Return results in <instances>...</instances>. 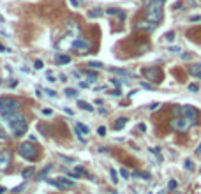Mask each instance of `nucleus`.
I'll return each instance as SVG.
<instances>
[{
	"instance_id": "obj_28",
	"label": "nucleus",
	"mask_w": 201,
	"mask_h": 194,
	"mask_svg": "<svg viewBox=\"0 0 201 194\" xmlns=\"http://www.w3.org/2000/svg\"><path fill=\"white\" fill-rule=\"evenodd\" d=\"M164 39H166V41H169V43L175 41V32H168V34L164 36Z\"/></svg>"
},
{
	"instance_id": "obj_27",
	"label": "nucleus",
	"mask_w": 201,
	"mask_h": 194,
	"mask_svg": "<svg viewBox=\"0 0 201 194\" xmlns=\"http://www.w3.org/2000/svg\"><path fill=\"white\" fill-rule=\"evenodd\" d=\"M176 187H178V182H176V180H169V182H168V189H169V191L176 189Z\"/></svg>"
},
{
	"instance_id": "obj_23",
	"label": "nucleus",
	"mask_w": 201,
	"mask_h": 194,
	"mask_svg": "<svg viewBox=\"0 0 201 194\" xmlns=\"http://www.w3.org/2000/svg\"><path fill=\"white\" fill-rule=\"evenodd\" d=\"M23 178H28V177H32L34 175V168H27V169H23Z\"/></svg>"
},
{
	"instance_id": "obj_10",
	"label": "nucleus",
	"mask_w": 201,
	"mask_h": 194,
	"mask_svg": "<svg viewBox=\"0 0 201 194\" xmlns=\"http://www.w3.org/2000/svg\"><path fill=\"white\" fill-rule=\"evenodd\" d=\"M155 27H157V25H155V23H152V21H148V20L136 23V29H138V30H146V32H152Z\"/></svg>"
},
{
	"instance_id": "obj_36",
	"label": "nucleus",
	"mask_w": 201,
	"mask_h": 194,
	"mask_svg": "<svg viewBox=\"0 0 201 194\" xmlns=\"http://www.w3.org/2000/svg\"><path fill=\"white\" fill-rule=\"evenodd\" d=\"M97 132H99L100 136H104V134H106V127H99V129H97Z\"/></svg>"
},
{
	"instance_id": "obj_5",
	"label": "nucleus",
	"mask_w": 201,
	"mask_h": 194,
	"mask_svg": "<svg viewBox=\"0 0 201 194\" xmlns=\"http://www.w3.org/2000/svg\"><path fill=\"white\" fill-rule=\"evenodd\" d=\"M169 125H171L175 131H180V132H184V131H187L189 127H191V125H194V124L191 122V120H187L185 116L180 115V116H176V118H173L171 122H169Z\"/></svg>"
},
{
	"instance_id": "obj_49",
	"label": "nucleus",
	"mask_w": 201,
	"mask_h": 194,
	"mask_svg": "<svg viewBox=\"0 0 201 194\" xmlns=\"http://www.w3.org/2000/svg\"><path fill=\"white\" fill-rule=\"evenodd\" d=\"M196 152H198V154H201V145L198 146V150H196Z\"/></svg>"
},
{
	"instance_id": "obj_30",
	"label": "nucleus",
	"mask_w": 201,
	"mask_h": 194,
	"mask_svg": "<svg viewBox=\"0 0 201 194\" xmlns=\"http://www.w3.org/2000/svg\"><path fill=\"white\" fill-rule=\"evenodd\" d=\"M34 67H36V69H43V67H44L43 60H36V64H34Z\"/></svg>"
},
{
	"instance_id": "obj_6",
	"label": "nucleus",
	"mask_w": 201,
	"mask_h": 194,
	"mask_svg": "<svg viewBox=\"0 0 201 194\" xmlns=\"http://www.w3.org/2000/svg\"><path fill=\"white\" fill-rule=\"evenodd\" d=\"M178 113L182 116H185L187 120H191L192 124L198 122V111H196V108H192V106H182V108L178 109Z\"/></svg>"
},
{
	"instance_id": "obj_15",
	"label": "nucleus",
	"mask_w": 201,
	"mask_h": 194,
	"mask_svg": "<svg viewBox=\"0 0 201 194\" xmlns=\"http://www.w3.org/2000/svg\"><path fill=\"white\" fill-rule=\"evenodd\" d=\"M125 124H127V118L125 116H120V118H116V122H115V131H120V129H123L125 127Z\"/></svg>"
},
{
	"instance_id": "obj_39",
	"label": "nucleus",
	"mask_w": 201,
	"mask_h": 194,
	"mask_svg": "<svg viewBox=\"0 0 201 194\" xmlns=\"http://www.w3.org/2000/svg\"><path fill=\"white\" fill-rule=\"evenodd\" d=\"M0 53H7V48H6L2 43H0Z\"/></svg>"
},
{
	"instance_id": "obj_19",
	"label": "nucleus",
	"mask_w": 201,
	"mask_h": 194,
	"mask_svg": "<svg viewBox=\"0 0 201 194\" xmlns=\"http://www.w3.org/2000/svg\"><path fill=\"white\" fill-rule=\"evenodd\" d=\"M102 16V11L100 9H92V11H88V18H99Z\"/></svg>"
},
{
	"instance_id": "obj_11",
	"label": "nucleus",
	"mask_w": 201,
	"mask_h": 194,
	"mask_svg": "<svg viewBox=\"0 0 201 194\" xmlns=\"http://www.w3.org/2000/svg\"><path fill=\"white\" fill-rule=\"evenodd\" d=\"M69 62H71V57H69V55H55V64L64 65V64H69Z\"/></svg>"
},
{
	"instance_id": "obj_7",
	"label": "nucleus",
	"mask_w": 201,
	"mask_h": 194,
	"mask_svg": "<svg viewBox=\"0 0 201 194\" xmlns=\"http://www.w3.org/2000/svg\"><path fill=\"white\" fill-rule=\"evenodd\" d=\"M145 76L152 83H159L161 81V69L159 67H148V69H145Z\"/></svg>"
},
{
	"instance_id": "obj_38",
	"label": "nucleus",
	"mask_w": 201,
	"mask_h": 194,
	"mask_svg": "<svg viewBox=\"0 0 201 194\" xmlns=\"http://www.w3.org/2000/svg\"><path fill=\"white\" fill-rule=\"evenodd\" d=\"M51 113H53V109H50V108L43 109V115H51Z\"/></svg>"
},
{
	"instance_id": "obj_4",
	"label": "nucleus",
	"mask_w": 201,
	"mask_h": 194,
	"mask_svg": "<svg viewBox=\"0 0 201 194\" xmlns=\"http://www.w3.org/2000/svg\"><path fill=\"white\" fill-rule=\"evenodd\" d=\"M18 152H20V155L25 157L27 161H36L37 155H39V150L34 146L32 141H25V143H21L20 146H18Z\"/></svg>"
},
{
	"instance_id": "obj_25",
	"label": "nucleus",
	"mask_w": 201,
	"mask_h": 194,
	"mask_svg": "<svg viewBox=\"0 0 201 194\" xmlns=\"http://www.w3.org/2000/svg\"><path fill=\"white\" fill-rule=\"evenodd\" d=\"M85 74L90 78V81H95L97 79V72H93V71H85Z\"/></svg>"
},
{
	"instance_id": "obj_9",
	"label": "nucleus",
	"mask_w": 201,
	"mask_h": 194,
	"mask_svg": "<svg viewBox=\"0 0 201 194\" xmlns=\"http://www.w3.org/2000/svg\"><path fill=\"white\" fill-rule=\"evenodd\" d=\"M11 159H13L11 150H2L0 152V169H6V168L11 164Z\"/></svg>"
},
{
	"instance_id": "obj_26",
	"label": "nucleus",
	"mask_w": 201,
	"mask_h": 194,
	"mask_svg": "<svg viewBox=\"0 0 201 194\" xmlns=\"http://www.w3.org/2000/svg\"><path fill=\"white\" fill-rule=\"evenodd\" d=\"M37 129H39V132H41V134H44V136H48V127H46L44 124H39V127H37Z\"/></svg>"
},
{
	"instance_id": "obj_31",
	"label": "nucleus",
	"mask_w": 201,
	"mask_h": 194,
	"mask_svg": "<svg viewBox=\"0 0 201 194\" xmlns=\"http://www.w3.org/2000/svg\"><path fill=\"white\" fill-rule=\"evenodd\" d=\"M67 175H69V178H79V175L76 171H67Z\"/></svg>"
},
{
	"instance_id": "obj_37",
	"label": "nucleus",
	"mask_w": 201,
	"mask_h": 194,
	"mask_svg": "<svg viewBox=\"0 0 201 194\" xmlns=\"http://www.w3.org/2000/svg\"><path fill=\"white\" fill-rule=\"evenodd\" d=\"M169 51H173V53H180V48H178V46H171Z\"/></svg>"
},
{
	"instance_id": "obj_14",
	"label": "nucleus",
	"mask_w": 201,
	"mask_h": 194,
	"mask_svg": "<svg viewBox=\"0 0 201 194\" xmlns=\"http://www.w3.org/2000/svg\"><path fill=\"white\" fill-rule=\"evenodd\" d=\"M51 168H53L51 164H46V166H44L43 169L37 173V180H46V175H48V171H50Z\"/></svg>"
},
{
	"instance_id": "obj_13",
	"label": "nucleus",
	"mask_w": 201,
	"mask_h": 194,
	"mask_svg": "<svg viewBox=\"0 0 201 194\" xmlns=\"http://www.w3.org/2000/svg\"><path fill=\"white\" fill-rule=\"evenodd\" d=\"M189 74L196 76V78H201V64H196L192 67H189Z\"/></svg>"
},
{
	"instance_id": "obj_42",
	"label": "nucleus",
	"mask_w": 201,
	"mask_h": 194,
	"mask_svg": "<svg viewBox=\"0 0 201 194\" xmlns=\"http://www.w3.org/2000/svg\"><path fill=\"white\" fill-rule=\"evenodd\" d=\"M6 138H7V136H6V132H4V129H0V139H6Z\"/></svg>"
},
{
	"instance_id": "obj_2",
	"label": "nucleus",
	"mask_w": 201,
	"mask_h": 194,
	"mask_svg": "<svg viewBox=\"0 0 201 194\" xmlns=\"http://www.w3.org/2000/svg\"><path fill=\"white\" fill-rule=\"evenodd\" d=\"M162 4L164 0H152L146 6V20L157 25L162 20Z\"/></svg>"
},
{
	"instance_id": "obj_22",
	"label": "nucleus",
	"mask_w": 201,
	"mask_h": 194,
	"mask_svg": "<svg viewBox=\"0 0 201 194\" xmlns=\"http://www.w3.org/2000/svg\"><path fill=\"white\" fill-rule=\"evenodd\" d=\"M111 72H115V74H122V76H131V72L129 71H125V69H111Z\"/></svg>"
},
{
	"instance_id": "obj_3",
	"label": "nucleus",
	"mask_w": 201,
	"mask_h": 194,
	"mask_svg": "<svg viewBox=\"0 0 201 194\" xmlns=\"http://www.w3.org/2000/svg\"><path fill=\"white\" fill-rule=\"evenodd\" d=\"M20 106H21V102L14 97H0V115L4 118L20 111Z\"/></svg>"
},
{
	"instance_id": "obj_47",
	"label": "nucleus",
	"mask_w": 201,
	"mask_h": 194,
	"mask_svg": "<svg viewBox=\"0 0 201 194\" xmlns=\"http://www.w3.org/2000/svg\"><path fill=\"white\" fill-rule=\"evenodd\" d=\"M157 106H159L157 102H154V104H150V109H157Z\"/></svg>"
},
{
	"instance_id": "obj_29",
	"label": "nucleus",
	"mask_w": 201,
	"mask_h": 194,
	"mask_svg": "<svg viewBox=\"0 0 201 194\" xmlns=\"http://www.w3.org/2000/svg\"><path fill=\"white\" fill-rule=\"evenodd\" d=\"M109 175H111V182H113V184H116V182H118V178H116V171H115V169H111V171H109Z\"/></svg>"
},
{
	"instance_id": "obj_18",
	"label": "nucleus",
	"mask_w": 201,
	"mask_h": 194,
	"mask_svg": "<svg viewBox=\"0 0 201 194\" xmlns=\"http://www.w3.org/2000/svg\"><path fill=\"white\" fill-rule=\"evenodd\" d=\"M78 106L81 109H85V111H93V108L88 104V102H85V101H78Z\"/></svg>"
},
{
	"instance_id": "obj_16",
	"label": "nucleus",
	"mask_w": 201,
	"mask_h": 194,
	"mask_svg": "<svg viewBox=\"0 0 201 194\" xmlns=\"http://www.w3.org/2000/svg\"><path fill=\"white\" fill-rule=\"evenodd\" d=\"M58 182H60V185L62 187H74V182L69 178H65V177H60V178H57Z\"/></svg>"
},
{
	"instance_id": "obj_44",
	"label": "nucleus",
	"mask_w": 201,
	"mask_h": 194,
	"mask_svg": "<svg viewBox=\"0 0 201 194\" xmlns=\"http://www.w3.org/2000/svg\"><path fill=\"white\" fill-rule=\"evenodd\" d=\"M138 129H139V131H146V125H145V124H139V125H138Z\"/></svg>"
},
{
	"instance_id": "obj_35",
	"label": "nucleus",
	"mask_w": 201,
	"mask_h": 194,
	"mask_svg": "<svg viewBox=\"0 0 201 194\" xmlns=\"http://www.w3.org/2000/svg\"><path fill=\"white\" fill-rule=\"evenodd\" d=\"M60 157L64 159V161H69V162H76V159L74 157H67V155H60Z\"/></svg>"
},
{
	"instance_id": "obj_51",
	"label": "nucleus",
	"mask_w": 201,
	"mask_h": 194,
	"mask_svg": "<svg viewBox=\"0 0 201 194\" xmlns=\"http://www.w3.org/2000/svg\"><path fill=\"white\" fill-rule=\"evenodd\" d=\"M146 2H152V0H146Z\"/></svg>"
},
{
	"instance_id": "obj_8",
	"label": "nucleus",
	"mask_w": 201,
	"mask_h": 194,
	"mask_svg": "<svg viewBox=\"0 0 201 194\" xmlns=\"http://www.w3.org/2000/svg\"><path fill=\"white\" fill-rule=\"evenodd\" d=\"M72 46H74L79 53H86V51L90 50V41H88V39H83V37H78V39H74Z\"/></svg>"
},
{
	"instance_id": "obj_17",
	"label": "nucleus",
	"mask_w": 201,
	"mask_h": 194,
	"mask_svg": "<svg viewBox=\"0 0 201 194\" xmlns=\"http://www.w3.org/2000/svg\"><path fill=\"white\" fill-rule=\"evenodd\" d=\"M74 129H78L81 134H88V132H90V129L86 127L85 124H81V122H76V127H74Z\"/></svg>"
},
{
	"instance_id": "obj_1",
	"label": "nucleus",
	"mask_w": 201,
	"mask_h": 194,
	"mask_svg": "<svg viewBox=\"0 0 201 194\" xmlns=\"http://www.w3.org/2000/svg\"><path fill=\"white\" fill-rule=\"evenodd\" d=\"M6 120H7L9 129L13 131V134H14L16 138L23 136V134L27 132L28 122H27V116L23 115L21 111H16V113H13V115L6 116Z\"/></svg>"
},
{
	"instance_id": "obj_50",
	"label": "nucleus",
	"mask_w": 201,
	"mask_h": 194,
	"mask_svg": "<svg viewBox=\"0 0 201 194\" xmlns=\"http://www.w3.org/2000/svg\"><path fill=\"white\" fill-rule=\"evenodd\" d=\"M0 23H4V16L0 14Z\"/></svg>"
},
{
	"instance_id": "obj_43",
	"label": "nucleus",
	"mask_w": 201,
	"mask_h": 194,
	"mask_svg": "<svg viewBox=\"0 0 201 194\" xmlns=\"http://www.w3.org/2000/svg\"><path fill=\"white\" fill-rule=\"evenodd\" d=\"M182 6H184V4H182V2H176V4H175V6H173V9H180V7H182Z\"/></svg>"
},
{
	"instance_id": "obj_46",
	"label": "nucleus",
	"mask_w": 201,
	"mask_h": 194,
	"mask_svg": "<svg viewBox=\"0 0 201 194\" xmlns=\"http://www.w3.org/2000/svg\"><path fill=\"white\" fill-rule=\"evenodd\" d=\"M191 20H192V21H199V20H201V16H192Z\"/></svg>"
},
{
	"instance_id": "obj_33",
	"label": "nucleus",
	"mask_w": 201,
	"mask_h": 194,
	"mask_svg": "<svg viewBox=\"0 0 201 194\" xmlns=\"http://www.w3.org/2000/svg\"><path fill=\"white\" fill-rule=\"evenodd\" d=\"M189 90H191V92H198V85H196V83H191V85H189Z\"/></svg>"
},
{
	"instance_id": "obj_32",
	"label": "nucleus",
	"mask_w": 201,
	"mask_h": 194,
	"mask_svg": "<svg viewBox=\"0 0 201 194\" xmlns=\"http://www.w3.org/2000/svg\"><path fill=\"white\" fill-rule=\"evenodd\" d=\"M23 187H25V185H23V184H21V185H16L14 189H13V194H18V192H20V191H21V189H23Z\"/></svg>"
},
{
	"instance_id": "obj_20",
	"label": "nucleus",
	"mask_w": 201,
	"mask_h": 194,
	"mask_svg": "<svg viewBox=\"0 0 201 194\" xmlns=\"http://www.w3.org/2000/svg\"><path fill=\"white\" fill-rule=\"evenodd\" d=\"M102 62H97V60H90V62H88V67H93V69H100V67H102Z\"/></svg>"
},
{
	"instance_id": "obj_48",
	"label": "nucleus",
	"mask_w": 201,
	"mask_h": 194,
	"mask_svg": "<svg viewBox=\"0 0 201 194\" xmlns=\"http://www.w3.org/2000/svg\"><path fill=\"white\" fill-rule=\"evenodd\" d=\"M4 192H6V187H2V185H0V194H4Z\"/></svg>"
},
{
	"instance_id": "obj_12",
	"label": "nucleus",
	"mask_w": 201,
	"mask_h": 194,
	"mask_svg": "<svg viewBox=\"0 0 201 194\" xmlns=\"http://www.w3.org/2000/svg\"><path fill=\"white\" fill-rule=\"evenodd\" d=\"M106 13H108L109 16L111 14H116L120 20H125V13L123 11H120V9H116V7H109V9H106Z\"/></svg>"
},
{
	"instance_id": "obj_34",
	"label": "nucleus",
	"mask_w": 201,
	"mask_h": 194,
	"mask_svg": "<svg viewBox=\"0 0 201 194\" xmlns=\"http://www.w3.org/2000/svg\"><path fill=\"white\" fill-rule=\"evenodd\" d=\"M120 175H122L123 178H129V171H127V169H123V168L120 169Z\"/></svg>"
},
{
	"instance_id": "obj_24",
	"label": "nucleus",
	"mask_w": 201,
	"mask_h": 194,
	"mask_svg": "<svg viewBox=\"0 0 201 194\" xmlns=\"http://www.w3.org/2000/svg\"><path fill=\"white\" fill-rule=\"evenodd\" d=\"M65 95H67V97H76L78 92H76L74 88H65Z\"/></svg>"
},
{
	"instance_id": "obj_40",
	"label": "nucleus",
	"mask_w": 201,
	"mask_h": 194,
	"mask_svg": "<svg viewBox=\"0 0 201 194\" xmlns=\"http://www.w3.org/2000/svg\"><path fill=\"white\" fill-rule=\"evenodd\" d=\"M46 93H48L50 97H55V95H57V92H53V90H46Z\"/></svg>"
},
{
	"instance_id": "obj_45",
	"label": "nucleus",
	"mask_w": 201,
	"mask_h": 194,
	"mask_svg": "<svg viewBox=\"0 0 201 194\" xmlns=\"http://www.w3.org/2000/svg\"><path fill=\"white\" fill-rule=\"evenodd\" d=\"M48 81H55V78H53V74H51V72H48Z\"/></svg>"
},
{
	"instance_id": "obj_21",
	"label": "nucleus",
	"mask_w": 201,
	"mask_h": 194,
	"mask_svg": "<svg viewBox=\"0 0 201 194\" xmlns=\"http://www.w3.org/2000/svg\"><path fill=\"white\" fill-rule=\"evenodd\" d=\"M184 168H185V169H189V171H194V162L191 161V159H185V162H184Z\"/></svg>"
},
{
	"instance_id": "obj_41",
	"label": "nucleus",
	"mask_w": 201,
	"mask_h": 194,
	"mask_svg": "<svg viewBox=\"0 0 201 194\" xmlns=\"http://www.w3.org/2000/svg\"><path fill=\"white\" fill-rule=\"evenodd\" d=\"M69 2H71L74 7H78V6H79V0H69Z\"/></svg>"
}]
</instances>
